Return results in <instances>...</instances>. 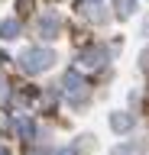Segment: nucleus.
<instances>
[{
	"label": "nucleus",
	"mask_w": 149,
	"mask_h": 155,
	"mask_svg": "<svg viewBox=\"0 0 149 155\" xmlns=\"http://www.w3.org/2000/svg\"><path fill=\"white\" fill-rule=\"evenodd\" d=\"M39 32H42L46 39H52L55 32H59V16H42V19H39Z\"/></svg>",
	"instance_id": "39448f33"
},
{
	"label": "nucleus",
	"mask_w": 149,
	"mask_h": 155,
	"mask_svg": "<svg viewBox=\"0 0 149 155\" xmlns=\"http://www.w3.org/2000/svg\"><path fill=\"white\" fill-rule=\"evenodd\" d=\"M16 7H20V10H29V7H32V0H16Z\"/></svg>",
	"instance_id": "1a4fd4ad"
},
{
	"label": "nucleus",
	"mask_w": 149,
	"mask_h": 155,
	"mask_svg": "<svg viewBox=\"0 0 149 155\" xmlns=\"http://www.w3.org/2000/svg\"><path fill=\"white\" fill-rule=\"evenodd\" d=\"M65 91H68V97H71V100L84 97V81L78 78V71H68V74H65Z\"/></svg>",
	"instance_id": "f03ea898"
},
{
	"label": "nucleus",
	"mask_w": 149,
	"mask_h": 155,
	"mask_svg": "<svg viewBox=\"0 0 149 155\" xmlns=\"http://www.w3.org/2000/svg\"><path fill=\"white\" fill-rule=\"evenodd\" d=\"M0 155H10V152H7V149H3V145H0Z\"/></svg>",
	"instance_id": "f8f14e48"
},
{
	"label": "nucleus",
	"mask_w": 149,
	"mask_h": 155,
	"mask_svg": "<svg viewBox=\"0 0 149 155\" xmlns=\"http://www.w3.org/2000/svg\"><path fill=\"white\" fill-rule=\"evenodd\" d=\"M0 36L3 39H16L20 36V23H16V19H3V23H0Z\"/></svg>",
	"instance_id": "423d86ee"
},
{
	"label": "nucleus",
	"mask_w": 149,
	"mask_h": 155,
	"mask_svg": "<svg viewBox=\"0 0 149 155\" xmlns=\"http://www.w3.org/2000/svg\"><path fill=\"white\" fill-rule=\"evenodd\" d=\"M84 3H88V13H91V19H94V23H100V19H104V13H100V3H104V0H84Z\"/></svg>",
	"instance_id": "6e6552de"
},
{
	"label": "nucleus",
	"mask_w": 149,
	"mask_h": 155,
	"mask_svg": "<svg viewBox=\"0 0 149 155\" xmlns=\"http://www.w3.org/2000/svg\"><path fill=\"white\" fill-rule=\"evenodd\" d=\"M23 71L26 74H42V71H49L52 61H55V52L52 48H29V52H23Z\"/></svg>",
	"instance_id": "f257e3e1"
},
{
	"label": "nucleus",
	"mask_w": 149,
	"mask_h": 155,
	"mask_svg": "<svg viewBox=\"0 0 149 155\" xmlns=\"http://www.w3.org/2000/svg\"><path fill=\"white\" fill-rule=\"evenodd\" d=\"M104 58H107V52H104V48H88V52H81V61H84V65H91V68H97Z\"/></svg>",
	"instance_id": "20e7f679"
},
{
	"label": "nucleus",
	"mask_w": 149,
	"mask_h": 155,
	"mask_svg": "<svg viewBox=\"0 0 149 155\" xmlns=\"http://www.w3.org/2000/svg\"><path fill=\"white\" fill-rule=\"evenodd\" d=\"M32 155H49V152H46V149H39V152H32Z\"/></svg>",
	"instance_id": "9b49d317"
},
{
	"label": "nucleus",
	"mask_w": 149,
	"mask_h": 155,
	"mask_svg": "<svg viewBox=\"0 0 149 155\" xmlns=\"http://www.w3.org/2000/svg\"><path fill=\"white\" fill-rule=\"evenodd\" d=\"M55 155H78V149H59Z\"/></svg>",
	"instance_id": "9d476101"
},
{
	"label": "nucleus",
	"mask_w": 149,
	"mask_h": 155,
	"mask_svg": "<svg viewBox=\"0 0 149 155\" xmlns=\"http://www.w3.org/2000/svg\"><path fill=\"white\" fill-rule=\"evenodd\" d=\"M110 129L113 133H130L133 129V113H110Z\"/></svg>",
	"instance_id": "7ed1b4c3"
},
{
	"label": "nucleus",
	"mask_w": 149,
	"mask_h": 155,
	"mask_svg": "<svg viewBox=\"0 0 149 155\" xmlns=\"http://www.w3.org/2000/svg\"><path fill=\"white\" fill-rule=\"evenodd\" d=\"M16 129H20V139H23V142H29L32 136H36V126H32V120H20V126H16Z\"/></svg>",
	"instance_id": "0eeeda50"
}]
</instances>
